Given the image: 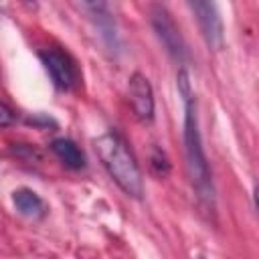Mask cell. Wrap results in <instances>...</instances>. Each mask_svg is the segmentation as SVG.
Instances as JSON below:
<instances>
[{"label": "cell", "mask_w": 259, "mask_h": 259, "mask_svg": "<svg viewBox=\"0 0 259 259\" xmlns=\"http://www.w3.org/2000/svg\"><path fill=\"white\" fill-rule=\"evenodd\" d=\"M198 259H204V257H198Z\"/></svg>", "instance_id": "8fae6325"}, {"label": "cell", "mask_w": 259, "mask_h": 259, "mask_svg": "<svg viewBox=\"0 0 259 259\" xmlns=\"http://www.w3.org/2000/svg\"><path fill=\"white\" fill-rule=\"evenodd\" d=\"M12 121H14V113H12V109L0 101V127L10 125Z\"/></svg>", "instance_id": "30bf717a"}, {"label": "cell", "mask_w": 259, "mask_h": 259, "mask_svg": "<svg viewBox=\"0 0 259 259\" xmlns=\"http://www.w3.org/2000/svg\"><path fill=\"white\" fill-rule=\"evenodd\" d=\"M184 158H186V172L190 178L196 196L204 204L214 202V186L208 170V162L202 150V140L198 132V117H196V103L194 97L184 99Z\"/></svg>", "instance_id": "7a4b0ae2"}, {"label": "cell", "mask_w": 259, "mask_h": 259, "mask_svg": "<svg viewBox=\"0 0 259 259\" xmlns=\"http://www.w3.org/2000/svg\"><path fill=\"white\" fill-rule=\"evenodd\" d=\"M127 95L132 109L140 121H152L154 119V93L150 81L142 73H134L127 83Z\"/></svg>", "instance_id": "8992f818"}, {"label": "cell", "mask_w": 259, "mask_h": 259, "mask_svg": "<svg viewBox=\"0 0 259 259\" xmlns=\"http://www.w3.org/2000/svg\"><path fill=\"white\" fill-rule=\"evenodd\" d=\"M150 22H152V28H154L156 36L160 38V42L168 51V55L172 59H176L178 63H184L186 57H188V51H186V45L182 40V34L178 30L176 22L168 14V10L162 8V6H154L152 12H150Z\"/></svg>", "instance_id": "3957f363"}, {"label": "cell", "mask_w": 259, "mask_h": 259, "mask_svg": "<svg viewBox=\"0 0 259 259\" xmlns=\"http://www.w3.org/2000/svg\"><path fill=\"white\" fill-rule=\"evenodd\" d=\"M93 148H95L103 168L111 176V180L127 196L142 198V194H144L142 172H140V166H138L134 154L130 152L127 144L123 142V138L115 132H105L103 136L93 140Z\"/></svg>", "instance_id": "6da1fadb"}, {"label": "cell", "mask_w": 259, "mask_h": 259, "mask_svg": "<svg viewBox=\"0 0 259 259\" xmlns=\"http://www.w3.org/2000/svg\"><path fill=\"white\" fill-rule=\"evenodd\" d=\"M38 59L42 61L49 77L53 79L57 89L69 91L77 81V71L73 67V61L59 49H42L38 53Z\"/></svg>", "instance_id": "5b68a950"}, {"label": "cell", "mask_w": 259, "mask_h": 259, "mask_svg": "<svg viewBox=\"0 0 259 259\" xmlns=\"http://www.w3.org/2000/svg\"><path fill=\"white\" fill-rule=\"evenodd\" d=\"M150 170H152L158 178H164V176L170 174L168 156H166L160 148H152V152H150Z\"/></svg>", "instance_id": "9c48e42d"}, {"label": "cell", "mask_w": 259, "mask_h": 259, "mask_svg": "<svg viewBox=\"0 0 259 259\" xmlns=\"http://www.w3.org/2000/svg\"><path fill=\"white\" fill-rule=\"evenodd\" d=\"M51 150L55 152V156L67 166V168H73V170H79L85 166V154L79 150V146L67 138H59L51 144Z\"/></svg>", "instance_id": "52a82bcc"}, {"label": "cell", "mask_w": 259, "mask_h": 259, "mask_svg": "<svg viewBox=\"0 0 259 259\" xmlns=\"http://www.w3.org/2000/svg\"><path fill=\"white\" fill-rule=\"evenodd\" d=\"M188 6L196 16V22L200 26V32L206 45L212 51H221L225 45V32H223V20L219 16L217 6L212 2H202V0L188 2Z\"/></svg>", "instance_id": "277c9868"}, {"label": "cell", "mask_w": 259, "mask_h": 259, "mask_svg": "<svg viewBox=\"0 0 259 259\" xmlns=\"http://www.w3.org/2000/svg\"><path fill=\"white\" fill-rule=\"evenodd\" d=\"M12 200L16 204V208L24 214V217H40L45 210V204L40 200V196L30 190V188H20L12 194Z\"/></svg>", "instance_id": "ba28073f"}]
</instances>
